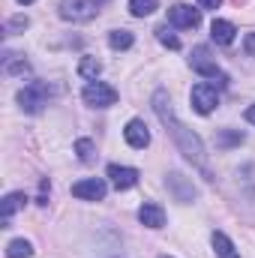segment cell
Masks as SVG:
<instances>
[{"instance_id": "277c9868", "label": "cell", "mask_w": 255, "mask_h": 258, "mask_svg": "<svg viewBox=\"0 0 255 258\" xmlns=\"http://www.w3.org/2000/svg\"><path fill=\"white\" fill-rule=\"evenodd\" d=\"M81 99H84L87 105H93V108H108V105L117 102V90H114L111 84H105V81H90V84L81 90Z\"/></svg>"}, {"instance_id": "8992f818", "label": "cell", "mask_w": 255, "mask_h": 258, "mask_svg": "<svg viewBox=\"0 0 255 258\" xmlns=\"http://www.w3.org/2000/svg\"><path fill=\"white\" fill-rule=\"evenodd\" d=\"M189 102H192V108H195L198 114H210V111L219 105V93H216V87H213V84L201 81V84H195V87H192Z\"/></svg>"}, {"instance_id": "484cf974", "label": "cell", "mask_w": 255, "mask_h": 258, "mask_svg": "<svg viewBox=\"0 0 255 258\" xmlns=\"http://www.w3.org/2000/svg\"><path fill=\"white\" fill-rule=\"evenodd\" d=\"M243 117H246V120L255 126V105H249V108H246V114H243Z\"/></svg>"}, {"instance_id": "9a60e30c", "label": "cell", "mask_w": 255, "mask_h": 258, "mask_svg": "<svg viewBox=\"0 0 255 258\" xmlns=\"http://www.w3.org/2000/svg\"><path fill=\"white\" fill-rule=\"evenodd\" d=\"M132 42H135V36L129 30H111L108 33V45L114 51H126V48H132Z\"/></svg>"}, {"instance_id": "52a82bcc", "label": "cell", "mask_w": 255, "mask_h": 258, "mask_svg": "<svg viewBox=\"0 0 255 258\" xmlns=\"http://www.w3.org/2000/svg\"><path fill=\"white\" fill-rule=\"evenodd\" d=\"M168 21H171L174 27L195 30V27L201 24V9H192V6H186V3H174V6L168 9Z\"/></svg>"}, {"instance_id": "30bf717a", "label": "cell", "mask_w": 255, "mask_h": 258, "mask_svg": "<svg viewBox=\"0 0 255 258\" xmlns=\"http://www.w3.org/2000/svg\"><path fill=\"white\" fill-rule=\"evenodd\" d=\"M123 138H126L129 147H135V150H144L147 144H150V132H147V126H144V120H129L126 129H123Z\"/></svg>"}, {"instance_id": "7a4b0ae2", "label": "cell", "mask_w": 255, "mask_h": 258, "mask_svg": "<svg viewBox=\"0 0 255 258\" xmlns=\"http://www.w3.org/2000/svg\"><path fill=\"white\" fill-rule=\"evenodd\" d=\"M96 0H60V18L72 24H84L90 18H96Z\"/></svg>"}, {"instance_id": "ffe728a7", "label": "cell", "mask_w": 255, "mask_h": 258, "mask_svg": "<svg viewBox=\"0 0 255 258\" xmlns=\"http://www.w3.org/2000/svg\"><path fill=\"white\" fill-rule=\"evenodd\" d=\"M156 39H159L165 48H171V51H177V48H180V39H177L168 27H159V30H156Z\"/></svg>"}, {"instance_id": "ac0fdd59", "label": "cell", "mask_w": 255, "mask_h": 258, "mask_svg": "<svg viewBox=\"0 0 255 258\" xmlns=\"http://www.w3.org/2000/svg\"><path fill=\"white\" fill-rule=\"evenodd\" d=\"M159 6V0H129V12L135 18H144V15H153Z\"/></svg>"}, {"instance_id": "9c48e42d", "label": "cell", "mask_w": 255, "mask_h": 258, "mask_svg": "<svg viewBox=\"0 0 255 258\" xmlns=\"http://www.w3.org/2000/svg\"><path fill=\"white\" fill-rule=\"evenodd\" d=\"M108 177H111V186L123 192V189H132V186L138 183L141 174H138L135 168H129V165H117V162H111V165H108Z\"/></svg>"}, {"instance_id": "7402d4cb", "label": "cell", "mask_w": 255, "mask_h": 258, "mask_svg": "<svg viewBox=\"0 0 255 258\" xmlns=\"http://www.w3.org/2000/svg\"><path fill=\"white\" fill-rule=\"evenodd\" d=\"M27 72H30L27 60H12V57H6V75H27Z\"/></svg>"}, {"instance_id": "4316f807", "label": "cell", "mask_w": 255, "mask_h": 258, "mask_svg": "<svg viewBox=\"0 0 255 258\" xmlns=\"http://www.w3.org/2000/svg\"><path fill=\"white\" fill-rule=\"evenodd\" d=\"M18 3H21V6H27V3H33V0H18Z\"/></svg>"}, {"instance_id": "83f0119b", "label": "cell", "mask_w": 255, "mask_h": 258, "mask_svg": "<svg viewBox=\"0 0 255 258\" xmlns=\"http://www.w3.org/2000/svg\"><path fill=\"white\" fill-rule=\"evenodd\" d=\"M162 258H168V255H162Z\"/></svg>"}, {"instance_id": "e0dca14e", "label": "cell", "mask_w": 255, "mask_h": 258, "mask_svg": "<svg viewBox=\"0 0 255 258\" xmlns=\"http://www.w3.org/2000/svg\"><path fill=\"white\" fill-rule=\"evenodd\" d=\"M102 72V63L96 60V57H81V63H78V75L81 78H87V81H96V75Z\"/></svg>"}, {"instance_id": "3957f363", "label": "cell", "mask_w": 255, "mask_h": 258, "mask_svg": "<svg viewBox=\"0 0 255 258\" xmlns=\"http://www.w3.org/2000/svg\"><path fill=\"white\" fill-rule=\"evenodd\" d=\"M189 66L198 72V75H204V78H219V84H228V78L219 72L216 60L210 57V48H207V45H195V48H192Z\"/></svg>"}, {"instance_id": "2e32d148", "label": "cell", "mask_w": 255, "mask_h": 258, "mask_svg": "<svg viewBox=\"0 0 255 258\" xmlns=\"http://www.w3.org/2000/svg\"><path fill=\"white\" fill-rule=\"evenodd\" d=\"M33 255V246H30V240H24V237H18V240H9V246H6V258H30Z\"/></svg>"}, {"instance_id": "5b68a950", "label": "cell", "mask_w": 255, "mask_h": 258, "mask_svg": "<svg viewBox=\"0 0 255 258\" xmlns=\"http://www.w3.org/2000/svg\"><path fill=\"white\" fill-rule=\"evenodd\" d=\"M18 105H21L27 114H39V111H42V105H48V87H45L42 81L27 84V87L18 93Z\"/></svg>"}, {"instance_id": "8fae6325", "label": "cell", "mask_w": 255, "mask_h": 258, "mask_svg": "<svg viewBox=\"0 0 255 258\" xmlns=\"http://www.w3.org/2000/svg\"><path fill=\"white\" fill-rule=\"evenodd\" d=\"M138 222L147 225V228H162V225H165V210H162V204H156V201L141 204V210H138Z\"/></svg>"}, {"instance_id": "7c38bea8", "label": "cell", "mask_w": 255, "mask_h": 258, "mask_svg": "<svg viewBox=\"0 0 255 258\" xmlns=\"http://www.w3.org/2000/svg\"><path fill=\"white\" fill-rule=\"evenodd\" d=\"M234 33H237V27H234L231 21H225V18H213V24H210V36H213V42H219V45H231V42H234Z\"/></svg>"}, {"instance_id": "44dd1931", "label": "cell", "mask_w": 255, "mask_h": 258, "mask_svg": "<svg viewBox=\"0 0 255 258\" xmlns=\"http://www.w3.org/2000/svg\"><path fill=\"white\" fill-rule=\"evenodd\" d=\"M243 141V132H219V138H216V147H234V144H240Z\"/></svg>"}, {"instance_id": "603a6c76", "label": "cell", "mask_w": 255, "mask_h": 258, "mask_svg": "<svg viewBox=\"0 0 255 258\" xmlns=\"http://www.w3.org/2000/svg\"><path fill=\"white\" fill-rule=\"evenodd\" d=\"M243 51H246L249 57H255V30L252 33H246V39H243Z\"/></svg>"}, {"instance_id": "6da1fadb", "label": "cell", "mask_w": 255, "mask_h": 258, "mask_svg": "<svg viewBox=\"0 0 255 258\" xmlns=\"http://www.w3.org/2000/svg\"><path fill=\"white\" fill-rule=\"evenodd\" d=\"M153 111H156L159 123L165 126V132L174 138V144L180 147V153H183L192 165L204 174V180H213V168H210V159H207V150H204L201 138L177 120L174 105H171V99H168V93H165V90H156V93H153Z\"/></svg>"}, {"instance_id": "5bb4252c", "label": "cell", "mask_w": 255, "mask_h": 258, "mask_svg": "<svg viewBox=\"0 0 255 258\" xmlns=\"http://www.w3.org/2000/svg\"><path fill=\"white\" fill-rule=\"evenodd\" d=\"M24 201H27V195H24V192H9L6 198H3V204H0L3 228H9V216H12V213H18V210L24 207Z\"/></svg>"}, {"instance_id": "d6986e66", "label": "cell", "mask_w": 255, "mask_h": 258, "mask_svg": "<svg viewBox=\"0 0 255 258\" xmlns=\"http://www.w3.org/2000/svg\"><path fill=\"white\" fill-rule=\"evenodd\" d=\"M75 153H78V159H81V162H90V159H93V153H96V147H93V141H90V138H78V141H75Z\"/></svg>"}, {"instance_id": "4fadbf2b", "label": "cell", "mask_w": 255, "mask_h": 258, "mask_svg": "<svg viewBox=\"0 0 255 258\" xmlns=\"http://www.w3.org/2000/svg\"><path fill=\"white\" fill-rule=\"evenodd\" d=\"M210 243H213V249H216V258H240L237 246L228 240L225 231H213V234H210Z\"/></svg>"}, {"instance_id": "cb8c5ba5", "label": "cell", "mask_w": 255, "mask_h": 258, "mask_svg": "<svg viewBox=\"0 0 255 258\" xmlns=\"http://www.w3.org/2000/svg\"><path fill=\"white\" fill-rule=\"evenodd\" d=\"M27 24H30V21H27L24 15H15V18L9 21V30H21V27H27Z\"/></svg>"}, {"instance_id": "ba28073f", "label": "cell", "mask_w": 255, "mask_h": 258, "mask_svg": "<svg viewBox=\"0 0 255 258\" xmlns=\"http://www.w3.org/2000/svg\"><path fill=\"white\" fill-rule=\"evenodd\" d=\"M105 192H108V186H105V180H99V177H87V180L72 183V195L81 198V201H102Z\"/></svg>"}, {"instance_id": "d4e9b609", "label": "cell", "mask_w": 255, "mask_h": 258, "mask_svg": "<svg viewBox=\"0 0 255 258\" xmlns=\"http://www.w3.org/2000/svg\"><path fill=\"white\" fill-rule=\"evenodd\" d=\"M219 3H222V0H198L201 9H219Z\"/></svg>"}]
</instances>
